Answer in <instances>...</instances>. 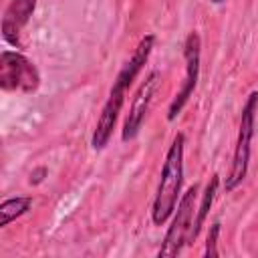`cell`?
<instances>
[{"label":"cell","mask_w":258,"mask_h":258,"mask_svg":"<svg viewBox=\"0 0 258 258\" xmlns=\"http://www.w3.org/2000/svg\"><path fill=\"white\" fill-rule=\"evenodd\" d=\"M32 208V198L30 196H14V198H6L0 204V228L10 226L14 220L22 218L24 214H28Z\"/></svg>","instance_id":"11"},{"label":"cell","mask_w":258,"mask_h":258,"mask_svg":"<svg viewBox=\"0 0 258 258\" xmlns=\"http://www.w3.org/2000/svg\"><path fill=\"white\" fill-rule=\"evenodd\" d=\"M210 2H212V4H216V6H218V4H224V2H226V0H210Z\"/></svg>","instance_id":"14"},{"label":"cell","mask_w":258,"mask_h":258,"mask_svg":"<svg viewBox=\"0 0 258 258\" xmlns=\"http://www.w3.org/2000/svg\"><path fill=\"white\" fill-rule=\"evenodd\" d=\"M40 87V73L36 64L20 50L0 52V89L10 93H36Z\"/></svg>","instance_id":"4"},{"label":"cell","mask_w":258,"mask_h":258,"mask_svg":"<svg viewBox=\"0 0 258 258\" xmlns=\"http://www.w3.org/2000/svg\"><path fill=\"white\" fill-rule=\"evenodd\" d=\"M159 81H161V75L159 71H151L145 81H141L139 89L135 91V97L131 99V105H129V113L123 121V129H121V141L127 143V141H133L141 127H143V121L149 113V107L153 103V97L157 93V87H159Z\"/></svg>","instance_id":"6"},{"label":"cell","mask_w":258,"mask_h":258,"mask_svg":"<svg viewBox=\"0 0 258 258\" xmlns=\"http://www.w3.org/2000/svg\"><path fill=\"white\" fill-rule=\"evenodd\" d=\"M183 151H185V135L175 133L171 145L165 151V159L159 173V183L155 189V198L151 204V222L155 226H163L181 198L183 185Z\"/></svg>","instance_id":"1"},{"label":"cell","mask_w":258,"mask_h":258,"mask_svg":"<svg viewBox=\"0 0 258 258\" xmlns=\"http://www.w3.org/2000/svg\"><path fill=\"white\" fill-rule=\"evenodd\" d=\"M198 189H200V185L194 183L185 189V194H181V198L175 206V212L171 214V224L167 226L163 242L157 250L159 258H173V256L181 254L185 244H189V234H191V226H194V218H196Z\"/></svg>","instance_id":"3"},{"label":"cell","mask_w":258,"mask_h":258,"mask_svg":"<svg viewBox=\"0 0 258 258\" xmlns=\"http://www.w3.org/2000/svg\"><path fill=\"white\" fill-rule=\"evenodd\" d=\"M36 2L38 0H10L2 14V24H0L2 38L6 44L14 46L16 50L22 48L20 36L36 10Z\"/></svg>","instance_id":"8"},{"label":"cell","mask_w":258,"mask_h":258,"mask_svg":"<svg viewBox=\"0 0 258 258\" xmlns=\"http://www.w3.org/2000/svg\"><path fill=\"white\" fill-rule=\"evenodd\" d=\"M256 127H258V117H256ZM256 131H258V129H256Z\"/></svg>","instance_id":"15"},{"label":"cell","mask_w":258,"mask_h":258,"mask_svg":"<svg viewBox=\"0 0 258 258\" xmlns=\"http://www.w3.org/2000/svg\"><path fill=\"white\" fill-rule=\"evenodd\" d=\"M125 89L113 85L111 91H109V97L99 113V119L95 123V129H93V135H91V147L95 151H103L111 137H113V131H115V125L119 121V115L123 111V105H125Z\"/></svg>","instance_id":"7"},{"label":"cell","mask_w":258,"mask_h":258,"mask_svg":"<svg viewBox=\"0 0 258 258\" xmlns=\"http://www.w3.org/2000/svg\"><path fill=\"white\" fill-rule=\"evenodd\" d=\"M48 175V169L44 167V165H40V167H34L32 171H30V177H28V183L30 185H40L42 181H44V177Z\"/></svg>","instance_id":"13"},{"label":"cell","mask_w":258,"mask_h":258,"mask_svg":"<svg viewBox=\"0 0 258 258\" xmlns=\"http://www.w3.org/2000/svg\"><path fill=\"white\" fill-rule=\"evenodd\" d=\"M256 117H258V91H250L240 113V127H238V137L234 145L232 165L224 181L226 191H234L246 179L248 165H250V149H252L250 143L256 135Z\"/></svg>","instance_id":"2"},{"label":"cell","mask_w":258,"mask_h":258,"mask_svg":"<svg viewBox=\"0 0 258 258\" xmlns=\"http://www.w3.org/2000/svg\"><path fill=\"white\" fill-rule=\"evenodd\" d=\"M155 42H157V36H155L153 32L141 36V40L137 42L133 54L129 56V60H127V62L121 67V71L117 73L113 85H117V87H121V89L127 91V89L135 83V79L139 77V73L143 71V67L147 64V60H149V56H151V52H153V48H155Z\"/></svg>","instance_id":"9"},{"label":"cell","mask_w":258,"mask_h":258,"mask_svg":"<svg viewBox=\"0 0 258 258\" xmlns=\"http://www.w3.org/2000/svg\"><path fill=\"white\" fill-rule=\"evenodd\" d=\"M218 185H220V177H218V173H214L206 183V189L202 194L200 206L196 208V218H194V226H191V234H189V244L200 236V230L206 224V218H208V214L212 210V204L216 200V194H218Z\"/></svg>","instance_id":"10"},{"label":"cell","mask_w":258,"mask_h":258,"mask_svg":"<svg viewBox=\"0 0 258 258\" xmlns=\"http://www.w3.org/2000/svg\"><path fill=\"white\" fill-rule=\"evenodd\" d=\"M183 62H185V75H183V83L177 89L175 97L171 99L169 107H167V121H175L179 117V113L185 109L187 101L191 99L198 81H200V62H202V38L196 30H191L185 40H183Z\"/></svg>","instance_id":"5"},{"label":"cell","mask_w":258,"mask_h":258,"mask_svg":"<svg viewBox=\"0 0 258 258\" xmlns=\"http://www.w3.org/2000/svg\"><path fill=\"white\" fill-rule=\"evenodd\" d=\"M220 230H222L220 220H216V222L210 224L208 236H206V248H204V256H206V258H218V256H220V250H218V236H220Z\"/></svg>","instance_id":"12"}]
</instances>
